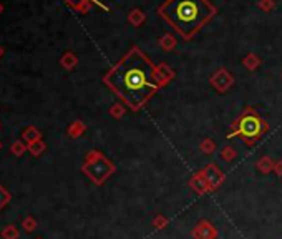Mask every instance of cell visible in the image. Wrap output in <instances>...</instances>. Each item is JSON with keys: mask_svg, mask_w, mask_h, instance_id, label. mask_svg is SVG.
Listing matches in <instances>:
<instances>
[{"mask_svg": "<svg viewBox=\"0 0 282 239\" xmlns=\"http://www.w3.org/2000/svg\"><path fill=\"white\" fill-rule=\"evenodd\" d=\"M105 83L130 108L138 110L158 90L161 78L151 60L133 46L105 75Z\"/></svg>", "mask_w": 282, "mask_h": 239, "instance_id": "obj_1", "label": "cell"}, {"mask_svg": "<svg viewBox=\"0 0 282 239\" xmlns=\"http://www.w3.org/2000/svg\"><path fill=\"white\" fill-rule=\"evenodd\" d=\"M158 14L182 38L190 40L216 15V7L210 0H166Z\"/></svg>", "mask_w": 282, "mask_h": 239, "instance_id": "obj_2", "label": "cell"}, {"mask_svg": "<svg viewBox=\"0 0 282 239\" xmlns=\"http://www.w3.org/2000/svg\"><path fill=\"white\" fill-rule=\"evenodd\" d=\"M262 132V122L256 115H248L241 120L239 123V133H242L244 136H259Z\"/></svg>", "mask_w": 282, "mask_h": 239, "instance_id": "obj_3", "label": "cell"}, {"mask_svg": "<svg viewBox=\"0 0 282 239\" xmlns=\"http://www.w3.org/2000/svg\"><path fill=\"white\" fill-rule=\"evenodd\" d=\"M65 2L68 4L73 10H76V12H80V14H88L92 5H98V7L108 10L106 5H103L102 2H98V0H65Z\"/></svg>", "mask_w": 282, "mask_h": 239, "instance_id": "obj_4", "label": "cell"}, {"mask_svg": "<svg viewBox=\"0 0 282 239\" xmlns=\"http://www.w3.org/2000/svg\"><path fill=\"white\" fill-rule=\"evenodd\" d=\"M24 142L25 143H34L36 142V140H42V133L38 132V128H35V126H27L24 130Z\"/></svg>", "mask_w": 282, "mask_h": 239, "instance_id": "obj_5", "label": "cell"}, {"mask_svg": "<svg viewBox=\"0 0 282 239\" xmlns=\"http://www.w3.org/2000/svg\"><path fill=\"white\" fill-rule=\"evenodd\" d=\"M27 150L32 156H40V154L45 152V143L42 142V140H36V142L27 144Z\"/></svg>", "mask_w": 282, "mask_h": 239, "instance_id": "obj_6", "label": "cell"}, {"mask_svg": "<svg viewBox=\"0 0 282 239\" xmlns=\"http://www.w3.org/2000/svg\"><path fill=\"white\" fill-rule=\"evenodd\" d=\"M60 64H62V66H64V68L72 70V68H75V65H76V56L73 55L72 52H66V54L62 56Z\"/></svg>", "mask_w": 282, "mask_h": 239, "instance_id": "obj_7", "label": "cell"}, {"mask_svg": "<svg viewBox=\"0 0 282 239\" xmlns=\"http://www.w3.org/2000/svg\"><path fill=\"white\" fill-rule=\"evenodd\" d=\"M10 152H12V154H15V156H24L25 152H28V150H27V143L22 142V140H18V142H14L12 146H10Z\"/></svg>", "mask_w": 282, "mask_h": 239, "instance_id": "obj_8", "label": "cell"}, {"mask_svg": "<svg viewBox=\"0 0 282 239\" xmlns=\"http://www.w3.org/2000/svg\"><path fill=\"white\" fill-rule=\"evenodd\" d=\"M18 236H20V232L14 224L5 226L2 230V239H18Z\"/></svg>", "mask_w": 282, "mask_h": 239, "instance_id": "obj_9", "label": "cell"}, {"mask_svg": "<svg viewBox=\"0 0 282 239\" xmlns=\"http://www.w3.org/2000/svg\"><path fill=\"white\" fill-rule=\"evenodd\" d=\"M10 200H12V194H10L8 191L5 190L2 184H0V211H2L4 208L8 204Z\"/></svg>", "mask_w": 282, "mask_h": 239, "instance_id": "obj_10", "label": "cell"}, {"mask_svg": "<svg viewBox=\"0 0 282 239\" xmlns=\"http://www.w3.org/2000/svg\"><path fill=\"white\" fill-rule=\"evenodd\" d=\"M22 228L27 232H32L35 231V228H36V221H35V218L32 216H27V218H24V221H22Z\"/></svg>", "mask_w": 282, "mask_h": 239, "instance_id": "obj_11", "label": "cell"}, {"mask_svg": "<svg viewBox=\"0 0 282 239\" xmlns=\"http://www.w3.org/2000/svg\"><path fill=\"white\" fill-rule=\"evenodd\" d=\"M83 132V124L82 123H75V124H72V128H70V134L72 136H78Z\"/></svg>", "mask_w": 282, "mask_h": 239, "instance_id": "obj_12", "label": "cell"}, {"mask_svg": "<svg viewBox=\"0 0 282 239\" xmlns=\"http://www.w3.org/2000/svg\"><path fill=\"white\" fill-rule=\"evenodd\" d=\"M2 55H4V48L0 46V58H2Z\"/></svg>", "mask_w": 282, "mask_h": 239, "instance_id": "obj_13", "label": "cell"}, {"mask_svg": "<svg viewBox=\"0 0 282 239\" xmlns=\"http://www.w3.org/2000/svg\"><path fill=\"white\" fill-rule=\"evenodd\" d=\"M2 10H4V5H2V4H0V14H2Z\"/></svg>", "mask_w": 282, "mask_h": 239, "instance_id": "obj_14", "label": "cell"}, {"mask_svg": "<svg viewBox=\"0 0 282 239\" xmlns=\"http://www.w3.org/2000/svg\"><path fill=\"white\" fill-rule=\"evenodd\" d=\"M0 150H2V142H0Z\"/></svg>", "mask_w": 282, "mask_h": 239, "instance_id": "obj_15", "label": "cell"}, {"mask_svg": "<svg viewBox=\"0 0 282 239\" xmlns=\"http://www.w3.org/2000/svg\"><path fill=\"white\" fill-rule=\"evenodd\" d=\"M0 126H2V122H0Z\"/></svg>", "mask_w": 282, "mask_h": 239, "instance_id": "obj_16", "label": "cell"}]
</instances>
